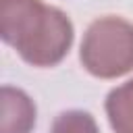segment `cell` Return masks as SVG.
<instances>
[{"mask_svg":"<svg viewBox=\"0 0 133 133\" xmlns=\"http://www.w3.org/2000/svg\"><path fill=\"white\" fill-rule=\"evenodd\" d=\"M0 35L31 66L58 64L73 46V23L42 0H0Z\"/></svg>","mask_w":133,"mask_h":133,"instance_id":"6da1fadb","label":"cell"},{"mask_svg":"<svg viewBox=\"0 0 133 133\" xmlns=\"http://www.w3.org/2000/svg\"><path fill=\"white\" fill-rule=\"evenodd\" d=\"M79 60L98 79H116L133 71V23L123 17H100L83 33Z\"/></svg>","mask_w":133,"mask_h":133,"instance_id":"7a4b0ae2","label":"cell"},{"mask_svg":"<svg viewBox=\"0 0 133 133\" xmlns=\"http://www.w3.org/2000/svg\"><path fill=\"white\" fill-rule=\"evenodd\" d=\"M35 127V104L19 87H2V129L0 133H31Z\"/></svg>","mask_w":133,"mask_h":133,"instance_id":"3957f363","label":"cell"},{"mask_svg":"<svg viewBox=\"0 0 133 133\" xmlns=\"http://www.w3.org/2000/svg\"><path fill=\"white\" fill-rule=\"evenodd\" d=\"M106 116L114 133H133V79L106 96Z\"/></svg>","mask_w":133,"mask_h":133,"instance_id":"277c9868","label":"cell"},{"mask_svg":"<svg viewBox=\"0 0 133 133\" xmlns=\"http://www.w3.org/2000/svg\"><path fill=\"white\" fill-rule=\"evenodd\" d=\"M50 133H100V129H98L96 118L89 112L64 110L54 118Z\"/></svg>","mask_w":133,"mask_h":133,"instance_id":"5b68a950","label":"cell"}]
</instances>
